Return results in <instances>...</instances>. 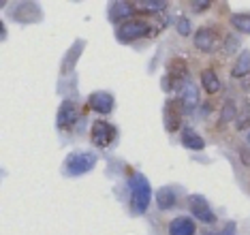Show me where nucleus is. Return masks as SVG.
<instances>
[{
    "label": "nucleus",
    "mask_w": 250,
    "mask_h": 235,
    "mask_svg": "<svg viewBox=\"0 0 250 235\" xmlns=\"http://www.w3.org/2000/svg\"><path fill=\"white\" fill-rule=\"evenodd\" d=\"M152 199V186L146 175L133 173L130 175V210L133 214H144L150 208Z\"/></svg>",
    "instance_id": "f257e3e1"
},
{
    "label": "nucleus",
    "mask_w": 250,
    "mask_h": 235,
    "mask_svg": "<svg viewBox=\"0 0 250 235\" xmlns=\"http://www.w3.org/2000/svg\"><path fill=\"white\" fill-rule=\"evenodd\" d=\"M96 165V154L94 152H86V150H77V152H71L64 160V173L66 175H83L88 171H92Z\"/></svg>",
    "instance_id": "f03ea898"
},
{
    "label": "nucleus",
    "mask_w": 250,
    "mask_h": 235,
    "mask_svg": "<svg viewBox=\"0 0 250 235\" xmlns=\"http://www.w3.org/2000/svg\"><path fill=\"white\" fill-rule=\"evenodd\" d=\"M150 24L146 20H126L122 21L120 26L116 28V37L120 43H133L137 39H144V37H150Z\"/></svg>",
    "instance_id": "7ed1b4c3"
},
{
    "label": "nucleus",
    "mask_w": 250,
    "mask_h": 235,
    "mask_svg": "<svg viewBox=\"0 0 250 235\" xmlns=\"http://www.w3.org/2000/svg\"><path fill=\"white\" fill-rule=\"evenodd\" d=\"M116 126L105 122V120H96L92 124V128H90V139L96 148H109L113 139H116Z\"/></svg>",
    "instance_id": "20e7f679"
},
{
    "label": "nucleus",
    "mask_w": 250,
    "mask_h": 235,
    "mask_svg": "<svg viewBox=\"0 0 250 235\" xmlns=\"http://www.w3.org/2000/svg\"><path fill=\"white\" fill-rule=\"evenodd\" d=\"M11 17L20 24H37V21L43 20V11L37 2H20L11 11Z\"/></svg>",
    "instance_id": "39448f33"
},
{
    "label": "nucleus",
    "mask_w": 250,
    "mask_h": 235,
    "mask_svg": "<svg viewBox=\"0 0 250 235\" xmlns=\"http://www.w3.org/2000/svg\"><path fill=\"white\" fill-rule=\"evenodd\" d=\"M182 116H184L182 99H169L165 103V128H167V133H175L180 128Z\"/></svg>",
    "instance_id": "423d86ee"
},
{
    "label": "nucleus",
    "mask_w": 250,
    "mask_h": 235,
    "mask_svg": "<svg viewBox=\"0 0 250 235\" xmlns=\"http://www.w3.org/2000/svg\"><path fill=\"white\" fill-rule=\"evenodd\" d=\"M188 208L192 212V216H195L197 220L206 222V225H212V222L216 220V214L212 212L209 203L201 197V194H190L188 197Z\"/></svg>",
    "instance_id": "0eeeda50"
},
{
    "label": "nucleus",
    "mask_w": 250,
    "mask_h": 235,
    "mask_svg": "<svg viewBox=\"0 0 250 235\" xmlns=\"http://www.w3.org/2000/svg\"><path fill=\"white\" fill-rule=\"evenodd\" d=\"M216 45H218V30H216V28L201 26L195 32V47L199 51H206V54H209V51L216 49Z\"/></svg>",
    "instance_id": "6e6552de"
},
{
    "label": "nucleus",
    "mask_w": 250,
    "mask_h": 235,
    "mask_svg": "<svg viewBox=\"0 0 250 235\" xmlns=\"http://www.w3.org/2000/svg\"><path fill=\"white\" fill-rule=\"evenodd\" d=\"M79 120V109L77 105L73 101H62L60 109H58V116H56V124H58V128H71L73 124H75Z\"/></svg>",
    "instance_id": "1a4fd4ad"
},
{
    "label": "nucleus",
    "mask_w": 250,
    "mask_h": 235,
    "mask_svg": "<svg viewBox=\"0 0 250 235\" xmlns=\"http://www.w3.org/2000/svg\"><path fill=\"white\" fill-rule=\"evenodd\" d=\"M83 47H86V41H83V39H77V41L69 47V51L64 54V60H62V66H60V73H62V75H69L73 68H75L77 60L82 58Z\"/></svg>",
    "instance_id": "9d476101"
},
{
    "label": "nucleus",
    "mask_w": 250,
    "mask_h": 235,
    "mask_svg": "<svg viewBox=\"0 0 250 235\" xmlns=\"http://www.w3.org/2000/svg\"><path fill=\"white\" fill-rule=\"evenodd\" d=\"M88 107L96 113H103V116H107V113L113 111V96L109 92H92L88 99Z\"/></svg>",
    "instance_id": "9b49d317"
},
{
    "label": "nucleus",
    "mask_w": 250,
    "mask_h": 235,
    "mask_svg": "<svg viewBox=\"0 0 250 235\" xmlns=\"http://www.w3.org/2000/svg\"><path fill=\"white\" fill-rule=\"evenodd\" d=\"M197 225L188 216H178L169 222V235H195Z\"/></svg>",
    "instance_id": "f8f14e48"
},
{
    "label": "nucleus",
    "mask_w": 250,
    "mask_h": 235,
    "mask_svg": "<svg viewBox=\"0 0 250 235\" xmlns=\"http://www.w3.org/2000/svg\"><path fill=\"white\" fill-rule=\"evenodd\" d=\"M135 4L133 2H122V0H118V2H111L109 4V20L111 21H126L130 15L135 13Z\"/></svg>",
    "instance_id": "ddd939ff"
},
{
    "label": "nucleus",
    "mask_w": 250,
    "mask_h": 235,
    "mask_svg": "<svg viewBox=\"0 0 250 235\" xmlns=\"http://www.w3.org/2000/svg\"><path fill=\"white\" fill-rule=\"evenodd\" d=\"M182 105H184V109L188 113L192 109H197V105H199V90H197V85L192 82L182 84Z\"/></svg>",
    "instance_id": "4468645a"
},
{
    "label": "nucleus",
    "mask_w": 250,
    "mask_h": 235,
    "mask_svg": "<svg viewBox=\"0 0 250 235\" xmlns=\"http://www.w3.org/2000/svg\"><path fill=\"white\" fill-rule=\"evenodd\" d=\"M180 141H182V146L188 148V150H203V148H206V141H203V137L199 135L197 130L188 128V126H186V128L182 130Z\"/></svg>",
    "instance_id": "2eb2a0df"
},
{
    "label": "nucleus",
    "mask_w": 250,
    "mask_h": 235,
    "mask_svg": "<svg viewBox=\"0 0 250 235\" xmlns=\"http://www.w3.org/2000/svg\"><path fill=\"white\" fill-rule=\"evenodd\" d=\"M186 75H188V66L182 58H173L171 62L167 64V77L169 82H182Z\"/></svg>",
    "instance_id": "dca6fc26"
},
{
    "label": "nucleus",
    "mask_w": 250,
    "mask_h": 235,
    "mask_svg": "<svg viewBox=\"0 0 250 235\" xmlns=\"http://www.w3.org/2000/svg\"><path fill=\"white\" fill-rule=\"evenodd\" d=\"M156 203H158V208H161L163 212L165 210H171L173 205H175V188H171V186H163V188H158L156 191Z\"/></svg>",
    "instance_id": "f3484780"
},
{
    "label": "nucleus",
    "mask_w": 250,
    "mask_h": 235,
    "mask_svg": "<svg viewBox=\"0 0 250 235\" xmlns=\"http://www.w3.org/2000/svg\"><path fill=\"white\" fill-rule=\"evenodd\" d=\"M235 118H237V105H235V101L227 99V101L223 103V107H220L218 126H220V128H223L225 124H229V122H235Z\"/></svg>",
    "instance_id": "a211bd4d"
},
{
    "label": "nucleus",
    "mask_w": 250,
    "mask_h": 235,
    "mask_svg": "<svg viewBox=\"0 0 250 235\" xmlns=\"http://www.w3.org/2000/svg\"><path fill=\"white\" fill-rule=\"evenodd\" d=\"M201 85H203V90H206L208 94L220 92V79H218V75H216L212 68L201 71Z\"/></svg>",
    "instance_id": "6ab92c4d"
},
{
    "label": "nucleus",
    "mask_w": 250,
    "mask_h": 235,
    "mask_svg": "<svg viewBox=\"0 0 250 235\" xmlns=\"http://www.w3.org/2000/svg\"><path fill=\"white\" fill-rule=\"evenodd\" d=\"M248 73H250V51L244 49L242 54L235 58V64H233L231 75L233 77H246Z\"/></svg>",
    "instance_id": "aec40b11"
},
{
    "label": "nucleus",
    "mask_w": 250,
    "mask_h": 235,
    "mask_svg": "<svg viewBox=\"0 0 250 235\" xmlns=\"http://www.w3.org/2000/svg\"><path fill=\"white\" fill-rule=\"evenodd\" d=\"M250 126V101L244 99L240 109H237V118H235V128L237 130H244Z\"/></svg>",
    "instance_id": "412c9836"
},
{
    "label": "nucleus",
    "mask_w": 250,
    "mask_h": 235,
    "mask_svg": "<svg viewBox=\"0 0 250 235\" xmlns=\"http://www.w3.org/2000/svg\"><path fill=\"white\" fill-rule=\"evenodd\" d=\"M135 7L139 11H146V13H158V11L167 9L169 4L165 0H139V2H135Z\"/></svg>",
    "instance_id": "4be33fe9"
},
{
    "label": "nucleus",
    "mask_w": 250,
    "mask_h": 235,
    "mask_svg": "<svg viewBox=\"0 0 250 235\" xmlns=\"http://www.w3.org/2000/svg\"><path fill=\"white\" fill-rule=\"evenodd\" d=\"M231 26L244 34H250V13H233Z\"/></svg>",
    "instance_id": "5701e85b"
},
{
    "label": "nucleus",
    "mask_w": 250,
    "mask_h": 235,
    "mask_svg": "<svg viewBox=\"0 0 250 235\" xmlns=\"http://www.w3.org/2000/svg\"><path fill=\"white\" fill-rule=\"evenodd\" d=\"M175 28H178V32L182 34V37H188L190 30H192V28H190V21L186 20V17H180L178 24H175Z\"/></svg>",
    "instance_id": "b1692460"
},
{
    "label": "nucleus",
    "mask_w": 250,
    "mask_h": 235,
    "mask_svg": "<svg viewBox=\"0 0 250 235\" xmlns=\"http://www.w3.org/2000/svg\"><path fill=\"white\" fill-rule=\"evenodd\" d=\"M237 47H240V39L233 37V34H229V37H227V41H225V51H227V54H233Z\"/></svg>",
    "instance_id": "393cba45"
},
{
    "label": "nucleus",
    "mask_w": 250,
    "mask_h": 235,
    "mask_svg": "<svg viewBox=\"0 0 250 235\" xmlns=\"http://www.w3.org/2000/svg\"><path fill=\"white\" fill-rule=\"evenodd\" d=\"M209 7H212V2H209V0H201V2H199V0H195V2H190V9L195 11V13H201V11H208Z\"/></svg>",
    "instance_id": "a878e982"
},
{
    "label": "nucleus",
    "mask_w": 250,
    "mask_h": 235,
    "mask_svg": "<svg viewBox=\"0 0 250 235\" xmlns=\"http://www.w3.org/2000/svg\"><path fill=\"white\" fill-rule=\"evenodd\" d=\"M240 160L246 167H250V148H240Z\"/></svg>",
    "instance_id": "bb28decb"
},
{
    "label": "nucleus",
    "mask_w": 250,
    "mask_h": 235,
    "mask_svg": "<svg viewBox=\"0 0 250 235\" xmlns=\"http://www.w3.org/2000/svg\"><path fill=\"white\" fill-rule=\"evenodd\" d=\"M220 235H235V222H227L225 229L220 231Z\"/></svg>",
    "instance_id": "cd10ccee"
},
{
    "label": "nucleus",
    "mask_w": 250,
    "mask_h": 235,
    "mask_svg": "<svg viewBox=\"0 0 250 235\" xmlns=\"http://www.w3.org/2000/svg\"><path fill=\"white\" fill-rule=\"evenodd\" d=\"M0 39H2V41H4V39H7V28H4V24L0 26Z\"/></svg>",
    "instance_id": "c85d7f7f"
},
{
    "label": "nucleus",
    "mask_w": 250,
    "mask_h": 235,
    "mask_svg": "<svg viewBox=\"0 0 250 235\" xmlns=\"http://www.w3.org/2000/svg\"><path fill=\"white\" fill-rule=\"evenodd\" d=\"M203 235H220V233H212V231H203Z\"/></svg>",
    "instance_id": "c756f323"
},
{
    "label": "nucleus",
    "mask_w": 250,
    "mask_h": 235,
    "mask_svg": "<svg viewBox=\"0 0 250 235\" xmlns=\"http://www.w3.org/2000/svg\"><path fill=\"white\" fill-rule=\"evenodd\" d=\"M248 143H250V133H248Z\"/></svg>",
    "instance_id": "7c9ffc66"
}]
</instances>
